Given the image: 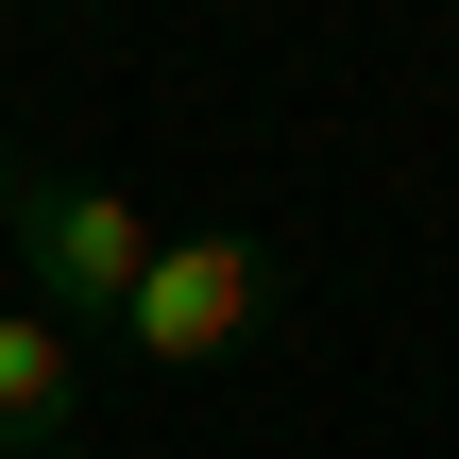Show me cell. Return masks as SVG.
I'll return each instance as SVG.
<instances>
[{
	"mask_svg": "<svg viewBox=\"0 0 459 459\" xmlns=\"http://www.w3.org/2000/svg\"><path fill=\"white\" fill-rule=\"evenodd\" d=\"M17 307L34 324H68V341H119V307H136V273H153V221L119 204V187H85V170H51V187H17Z\"/></svg>",
	"mask_w": 459,
	"mask_h": 459,
	"instance_id": "cell-1",
	"label": "cell"
},
{
	"mask_svg": "<svg viewBox=\"0 0 459 459\" xmlns=\"http://www.w3.org/2000/svg\"><path fill=\"white\" fill-rule=\"evenodd\" d=\"M255 324H273V255H255L238 221H204V238H153V273H136V307H119V358L221 375Z\"/></svg>",
	"mask_w": 459,
	"mask_h": 459,
	"instance_id": "cell-2",
	"label": "cell"
},
{
	"mask_svg": "<svg viewBox=\"0 0 459 459\" xmlns=\"http://www.w3.org/2000/svg\"><path fill=\"white\" fill-rule=\"evenodd\" d=\"M68 409H85V358H68V324L0 307V459H51V443H68Z\"/></svg>",
	"mask_w": 459,
	"mask_h": 459,
	"instance_id": "cell-3",
	"label": "cell"
},
{
	"mask_svg": "<svg viewBox=\"0 0 459 459\" xmlns=\"http://www.w3.org/2000/svg\"><path fill=\"white\" fill-rule=\"evenodd\" d=\"M17 187H34V170H17V136H0V238H17Z\"/></svg>",
	"mask_w": 459,
	"mask_h": 459,
	"instance_id": "cell-4",
	"label": "cell"
},
{
	"mask_svg": "<svg viewBox=\"0 0 459 459\" xmlns=\"http://www.w3.org/2000/svg\"><path fill=\"white\" fill-rule=\"evenodd\" d=\"M51 459H85V443H51Z\"/></svg>",
	"mask_w": 459,
	"mask_h": 459,
	"instance_id": "cell-5",
	"label": "cell"
}]
</instances>
